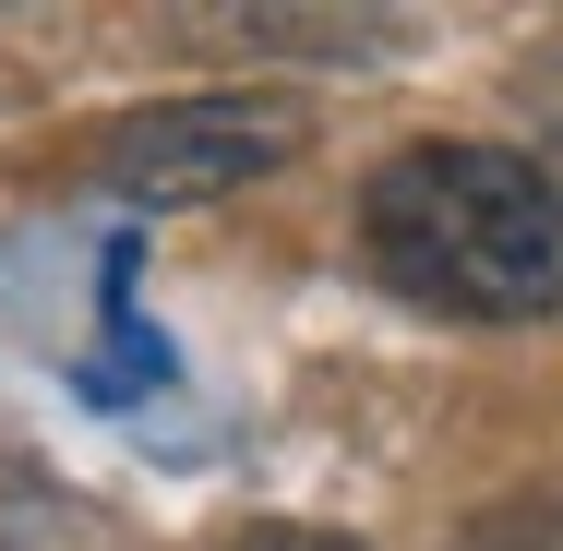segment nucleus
Wrapping results in <instances>:
<instances>
[{"label":"nucleus","mask_w":563,"mask_h":551,"mask_svg":"<svg viewBox=\"0 0 563 551\" xmlns=\"http://www.w3.org/2000/svg\"><path fill=\"white\" fill-rule=\"evenodd\" d=\"M360 252L396 300L455 324L563 312V192L516 144H396L360 180Z\"/></svg>","instance_id":"f257e3e1"},{"label":"nucleus","mask_w":563,"mask_h":551,"mask_svg":"<svg viewBox=\"0 0 563 551\" xmlns=\"http://www.w3.org/2000/svg\"><path fill=\"white\" fill-rule=\"evenodd\" d=\"M300 144H312L300 97H168V109H132L120 132H97V192L205 205V192H240V180L288 168Z\"/></svg>","instance_id":"f03ea898"},{"label":"nucleus","mask_w":563,"mask_h":551,"mask_svg":"<svg viewBox=\"0 0 563 551\" xmlns=\"http://www.w3.org/2000/svg\"><path fill=\"white\" fill-rule=\"evenodd\" d=\"M73 384H85L97 408H132V396H156V384H168V335L132 324V252H109V360H85Z\"/></svg>","instance_id":"7ed1b4c3"},{"label":"nucleus","mask_w":563,"mask_h":551,"mask_svg":"<svg viewBox=\"0 0 563 551\" xmlns=\"http://www.w3.org/2000/svg\"><path fill=\"white\" fill-rule=\"evenodd\" d=\"M467 551H563V504H504L467 528Z\"/></svg>","instance_id":"20e7f679"},{"label":"nucleus","mask_w":563,"mask_h":551,"mask_svg":"<svg viewBox=\"0 0 563 551\" xmlns=\"http://www.w3.org/2000/svg\"><path fill=\"white\" fill-rule=\"evenodd\" d=\"M528 109H540V144H552V192H563V48L528 73Z\"/></svg>","instance_id":"39448f33"},{"label":"nucleus","mask_w":563,"mask_h":551,"mask_svg":"<svg viewBox=\"0 0 563 551\" xmlns=\"http://www.w3.org/2000/svg\"><path fill=\"white\" fill-rule=\"evenodd\" d=\"M264 551H336V540H300V528H264Z\"/></svg>","instance_id":"423d86ee"}]
</instances>
